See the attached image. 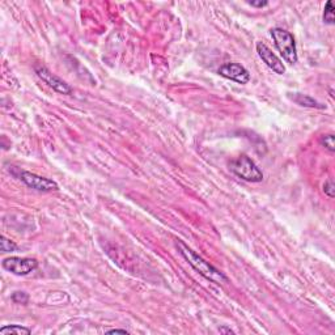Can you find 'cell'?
<instances>
[{
    "label": "cell",
    "mask_w": 335,
    "mask_h": 335,
    "mask_svg": "<svg viewBox=\"0 0 335 335\" xmlns=\"http://www.w3.org/2000/svg\"><path fill=\"white\" fill-rule=\"evenodd\" d=\"M177 248H178L181 255L189 262V265L191 266L194 270L198 271L202 276H205L207 280H211L216 284H223L228 282V278L223 274L222 271H219L216 267H213L209 262L205 261L194 250H191L187 245L183 244L182 241L177 242Z\"/></svg>",
    "instance_id": "1"
},
{
    "label": "cell",
    "mask_w": 335,
    "mask_h": 335,
    "mask_svg": "<svg viewBox=\"0 0 335 335\" xmlns=\"http://www.w3.org/2000/svg\"><path fill=\"white\" fill-rule=\"evenodd\" d=\"M271 35L274 39L275 45L278 48L279 52L282 54V57L284 58V61L289 63V64H295L299 61L297 57V48L296 42L293 35L289 32L284 31L282 28H274L271 29Z\"/></svg>",
    "instance_id": "2"
},
{
    "label": "cell",
    "mask_w": 335,
    "mask_h": 335,
    "mask_svg": "<svg viewBox=\"0 0 335 335\" xmlns=\"http://www.w3.org/2000/svg\"><path fill=\"white\" fill-rule=\"evenodd\" d=\"M229 169L239 177V178L248 181V182H261L263 179V173L262 170L258 168L255 162L248 156L237 157L236 160L231 161L229 164Z\"/></svg>",
    "instance_id": "3"
},
{
    "label": "cell",
    "mask_w": 335,
    "mask_h": 335,
    "mask_svg": "<svg viewBox=\"0 0 335 335\" xmlns=\"http://www.w3.org/2000/svg\"><path fill=\"white\" fill-rule=\"evenodd\" d=\"M18 178L21 179L22 182L25 183L26 186L31 187V189H34L37 191H44V192H50V191H57L59 186L55 181L52 179L45 178V177H41L38 174L31 173V172H25V170H18V173L16 174Z\"/></svg>",
    "instance_id": "4"
},
{
    "label": "cell",
    "mask_w": 335,
    "mask_h": 335,
    "mask_svg": "<svg viewBox=\"0 0 335 335\" xmlns=\"http://www.w3.org/2000/svg\"><path fill=\"white\" fill-rule=\"evenodd\" d=\"M4 270L17 275V276H25L31 274L38 267V262L34 258H21V257H9L3 261Z\"/></svg>",
    "instance_id": "5"
},
{
    "label": "cell",
    "mask_w": 335,
    "mask_h": 335,
    "mask_svg": "<svg viewBox=\"0 0 335 335\" xmlns=\"http://www.w3.org/2000/svg\"><path fill=\"white\" fill-rule=\"evenodd\" d=\"M34 71L37 76H38L44 83H46L50 88H52L54 91L62 95H71L72 93V88L68 84L63 81L61 78H58L57 75H54L51 71L46 68L45 65H35Z\"/></svg>",
    "instance_id": "6"
},
{
    "label": "cell",
    "mask_w": 335,
    "mask_h": 335,
    "mask_svg": "<svg viewBox=\"0 0 335 335\" xmlns=\"http://www.w3.org/2000/svg\"><path fill=\"white\" fill-rule=\"evenodd\" d=\"M218 74L225 79H229L232 81L239 84H248L250 80V74L244 65L239 63H225L218 70Z\"/></svg>",
    "instance_id": "7"
},
{
    "label": "cell",
    "mask_w": 335,
    "mask_h": 335,
    "mask_svg": "<svg viewBox=\"0 0 335 335\" xmlns=\"http://www.w3.org/2000/svg\"><path fill=\"white\" fill-rule=\"evenodd\" d=\"M257 52L261 57V59L266 63V65L274 71L275 74L283 75L286 72V67H284L283 62L280 61L274 52L271 51V48L265 45L263 42H258L257 44Z\"/></svg>",
    "instance_id": "8"
},
{
    "label": "cell",
    "mask_w": 335,
    "mask_h": 335,
    "mask_svg": "<svg viewBox=\"0 0 335 335\" xmlns=\"http://www.w3.org/2000/svg\"><path fill=\"white\" fill-rule=\"evenodd\" d=\"M289 98H291L293 102H296L297 105H300V106H305V108H314V109H325V106H323L322 104H319L318 101H316L310 96H306V95L293 93V96L289 95Z\"/></svg>",
    "instance_id": "9"
},
{
    "label": "cell",
    "mask_w": 335,
    "mask_h": 335,
    "mask_svg": "<svg viewBox=\"0 0 335 335\" xmlns=\"http://www.w3.org/2000/svg\"><path fill=\"white\" fill-rule=\"evenodd\" d=\"M31 333V329L21 325H8L0 329V335H29Z\"/></svg>",
    "instance_id": "10"
},
{
    "label": "cell",
    "mask_w": 335,
    "mask_h": 335,
    "mask_svg": "<svg viewBox=\"0 0 335 335\" xmlns=\"http://www.w3.org/2000/svg\"><path fill=\"white\" fill-rule=\"evenodd\" d=\"M334 4L333 1L329 0L325 5V9H323V22L325 24H329V25H333L335 22V16H334Z\"/></svg>",
    "instance_id": "11"
},
{
    "label": "cell",
    "mask_w": 335,
    "mask_h": 335,
    "mask_svg": "<svg viewBox=\"0 0 335 335\" xmlns=\"http://www.w3.org/2000/svg\"><path fill=\"white\" fill-rule=\"evenodd\" d=\"M0 246H1V252L3 253H11L17 250V245L15 244L13 241H11L9 239H7L5 236H1V242H0Z\"/></svg>",
    "instance_id": "12"
},
{
    "label": "cell",
    "mask_w": 335,
    "mask_h": 335,
    "mask_svg": "<svg viewBox=\"0 0 335 335\" xmlns=\"http://www.w3.org/2000/svg\"><path fill=\"white\" fill-rule=\"evenodd\" d=\"M321 144L325 145V148L329 151V152H334L335 151V142H334V135L333 134H329V135H323L321 138Z\"/></svg>",
    "instance_id": "13"
},
{
    "label": "cell",
    "mask_w": 335,
    "mask_h": 335,
    "mask_svg": "<svg viewBox=\"0 0 335 335\" xmlns=\"http://www.w3.org/2000/svg\"><path fill=\"white\" fill-rule=\"evenodd\" d=\"M12 300L16 304H26L29 301V296L25 292H15L12 295Z\"/></svg>",
    "instance_id": "14"
},
{
    "label": "cell",
    "mask_w": 335,
    "mask_h": 335,
    "mask_svg": "<svg viewBox=\"0 0 335 335\" xmlns=\"http://www.w3.org/2000/svg\"><path fill=\"white\" fill-rule=\"evenodd\" d=\"M323 191H325V194H326L329 198H334L335 186H334V183H333V181H331V179H329L327 182H325V185H323Z\"/></svg>",
    "instance_id": "15"
},
{
    "label": "cell",
    "mask_w": 335,
    "mask_h": 335,
    "mask_svg": "<svg viewBox=\"0 0 335 335\" xmlns=\"http://www.w3.org/2000/svg\"><path fill=\"white\" fill-rule=\"evenodd\" d=\"M249 4L252 7H255V8H263L266 5H269V1H262V0H258V1H248Z\"/></svg>",
    "instance_id": "16"
},
{
    "label": "cell",
    "mask_w": 335,
    "mask_h": 335,
    "mask_svg": "<svg viewBox=\"0 0 335 335\" xmlns=\"http://www.w3.org/2000/svg\"><path fill=\"white\" fill-rule=\"evenodd\" d=\"M108 334H128V331L121 330V329H113V330L108 331Z\"/></svg>",
    "instance_id": "17"
},
{
    "label": "cell",
    "mask_w": 335,
    "mask_h": 335,
    "mask_svg": "<svg viewBox=\"0 0 335 335\" xmlns=\"http://www.w3.org/2000/svg\"><path fill=\"white\" fill-rule=\"evenodd\" d=\"M220 333H228V334H235L233 331L231 330V329H225V327H222L220 329Z\"/></svg>",
    "instance_id": "18"
}]
</instances>
